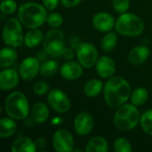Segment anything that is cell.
<instances>
[{
    "instance_id": "obj_8",
    "label": "cell",
    "mask_w": 152,
    "mask_h": 152,
    "mask_svg": "<svg viewBox=\"0 0 152 152\" xmlns=\"http://www.w3.org/2000/svg\"><path fill=\"white\" fill-rule=\"evenodd\" d=\"M79 63L86 69L92 68L98 61V52L95 46L90 43H80L76 48Z\"/></svg>"
},
{
    "instance_id": "obj_27",
    "label": "cell",
    "mask_w": 152,
    "mask_h": 152,
    "mask_svg": "<svg viewBox=\"0 0 152 152\" xmlns=\"http://www.w3.org/2000/svg\"><path fill=\"white\" fill-rule=\"evenodd\" d=\"M118 43V36L115 32H109L107 33L102 40L101 46L103 51L110 52L112 51Z\"/></svg>"
},
{
    "instance_id": "obj_3",
    "label": "cell",
    "mask_w": 152,
    "mask_h": 152,
    "mask_svg": "<svg viewBox=\"0 0 152 152\" xmlns=\"http://www.w3.org/2000/svg\"><path fill=\"white\" fill-rule=\"evenodd\" d=\"M141 121V116L134 104H123L118 107L114 115V124L118 130L129 131Z\"/></svg>"
},
{
    "instance_id": "obj_2",
    "label": "cell",
    "mask_w": 152,
    "mask_h": 152,
    "mask_svg": "<svg viewBox=\"0 0 152 152\" xmlns=\"http://www.w3.org/2000/svg\"><path fill=\"white\" fill-rule=\"evenodd\" d=\"M46 8L40 4L28 2L19 7V20L26 28H37L42 26L47 20Z\"/></svg>"
},
{
    "instance_id": "obj_35",
    "label": "cell",
    "mask_w": 152,
    "mask_h": 152,
    "mask_svg": "<svg viewBox=\"0 0 152 152\" xmlns=\"http://www.w3.org/2000/svg\"><path fill=\"white\" fill-rule=\"evenodd\" d=\"M61 57L66 59V60H71L74 57V52L72 49L69 48V47H65L62 51L61 53Z\"/></svg>"
},
{
    "instance_id": "obj_4",
    "label": "cell",
    "mask_w": 152,
    "mask_h": 152,
    "mask_svg": "<svg viewBox=\"0 0 152 152\" xmlns=\"http://www.w3.org/2000/svg\"><path fill=\"white\" fill-rule=\"evenodd\" d=\"M6 114L16 120H21L28 117V102L24 94L13 92L7 96L4 102Z\"/></svg>"
},
{
    "instance_id": "obj_18",
    "label": "cell",
    "mask_w": 152,
    "mask_h": 152,
    "mask_svg": "<svg viewBox=\"0 0 152 152\" xmlns=\"http://www.w3.org/2000/svg\"><path fill=\"white\" fill-rule=\"evenodd\" d=\"M36 142L28 137H20L12 142L11 151L12 152H34L37 151Z\"/></svg>"
},
{
    "instance_id": "obj_30",
    "label": "cell",
    "mask_w": 152,
    "mask_h": 152,
    "mask_svg": "<svg viewBox=\"0 0 152 152\" xmlns=\"http://www.w3.org/2000/svg\"><path fill=\"white\" fill-rule=\"evenodd\" d=\"M17 9L16 2L13 0H3L1 3V12L4 14H12Z\"/></svg>"
},
{
    "instance_id": "obj_36",
    "label": "cell",
    "mask_w": 152,
    "mask_h": 152,
    "mask_svg": "<svg viewBox=\"0 0 152 152\" xmlns=\"http://www.w3.org/2000/svg\"><path fill=\"white\" fill-rule=\"evenodd\" d=\"M82 0H61L62 5H64L65 7H74L76 5H77Z\"/></svg>"
},
{
    "instance_id": "obj_19",
    "label": "cell",
    "mask_w": 152,
    "mask_h": 152,
    "mask_svg": "<svg viewBox=\"0 0 152 152\" xmlns=\"http://www.w3.org/2000/svg\"><path fill=\"white\" fill-rule=\"evenodd\" d=\"M31 117L33 120L38 124L45 123L49 118V110L43 102H37L31 110Z\"/></svg>"
},
{
    "instance_id": "obj_29",
    "label": "cell",
    "mask_w": 152,
    "mask_h": 152,
    "mask_svg": "<svg viewBox=\"0 0 152 152\" xmlns=\"http://www.w3.org/2000/svg\"><path fill=\"white\" fill-rule=\"evenodd\" d=\"M114 151L116 152H131L133 151L130 142L125 138H118L114 142Z\"/></svg>"
},
{
    "instance_id": "obj_9",
    "label": "cell",
    "mask_w": 152,
    "mask_h": 152,
    "mask_svg": "<svg viewBox=\"0 0 152 152\" xmlns=\"http://www.w3.org/2000/svg\"><path fill=\"white\" fill-rule=\"evenodd\" d=\"M50 107L59 113H65L70 109V102L64 92L60 89H52L47 96Z\"/></svg>"
},
{
    "instance_id": "obj_11",
    "label": "cell",
    "mask_w": 152,
    "mask_h": 152,
    "mask_svg": "<svg viewBox=\"0 0 152 152\" xmlns=\"http://www.w3.org/2000/svg\"><path fill=\"white\" fill-rule=\"evenodd\" d=\"M40 70L39 61L34 57L25 58L20 65L19 74L24 80H31L36 77Z\"/></svg>"
},
{
    "instance_id": "obj_24",
    "label": "cell",
    "mask_w": 152,
    "mask_h": 152,
    "mask_svg": "<svg viewBox=\"0 0 152 152\" xmlns=\"http://www.w3.org/2000/svg\"><path fill=\"white\" fill-rule=\"evenodd\" d=\"M7 118H4L0 121V136L1 138H6L10 137L12 134H14L16 131V124L15 122Z\"/></svg>"
},
{
    "instance_id": "obj_23",
    "label": "cell",
    "mask_w": 152,
    "mask_h": 152,
    "mask_svg": "<svg viewBox=\"0 0 152 152\" xmlns=\"http://www.w3.org/2000/svg\"><path fill=\"white\" fill-rule=\"evenodd\" d=\"M103 88L102 82L98 79H91L86 82L84 86V92L88 97H96L100 94Z\"/></svg>"
},
{
    "instance_id": "obj_32",
    "label": "cell",
    "mask_w": 152,
    "mask_h": 152,
    "mask_svg": "<svg viewBox=\"0 0 152 152\" xmlns=\"http://www.w3.org/2000/svg\"><path fill=\"white\" fill-rule=\"evenodd\" d=\"M113 7L119 13L126 12L129 8V0H112Z\"/></svg>"
},
{
    "instance_id": "obj_5",
    "label": "cell",
    "mask_w": 152,
    "mask_h": 152,
    "mask_svg": "<svg viewBox=\"0 0 152 152\" xmlns=\"http://www.w3.org/2000/svg\"><path fill=\"white\" fill-rule=\"evenodd\" d=\"M115 28L117 32L123 36L136 37L143 32L144 23L137 15L124 12L116 20Z\"/></svg>"
},
{
    "instance_id": "obj_7",
    "label": "cell",
    "mask_w": 152,
    "mask_h": 152,
    "mask_svg": "<svg viewBox=\"0 0 152 152\" xmlns=\"http://www.w3.org/2000/svg\"><path fill=\"white\" fill-rule=\"evenodd\" d=\"M20 21L16 18L9 19L3 28V39L4 43L12 47H18L24 41Z\"/></svg>"
},
{
    "instance_id": "obj_1",
    "label": "cell",
    "mask_w": 152,
    "mask_h": 152,
    "mask_svg": "<svg viewBox=\"0 0 152 152\" xmlns=\"http://www.w3.org/2000/svg\"><path fill=\"white\" fill-rule=\"evenodd\" d=\"M104 99L110 108L123 105L131 94V87L128 82L121 77L110 78L104 86Z\"/></svg>"
},
{
    "instance_id": "obj_15",
    "label": "cell",
    "mask_w": 152,
    "mask_h": 152,
    "mask_svg": "<svg viewBox=\"0 0 152 152\" xmlns=\"http://www.w3.org/2000/svg\"><path fill=\"white\" fill-rule=\"evenodd\" d=\"M96 71L102 78H110L116 71V64L110 57L102 56L96 62Z\"/></svg>"
},
{
    "instance_id": "obj_17",
    "label": "cell",
    "mask_w": 152,
    "mask_h": 152,
    "mask_svg": "<svg viewBox=\"0 0 152 152\" xmlns=\"http://www.w3.org/2000/svg\"><path fill=\"white\" fill-rule=\"evenodd\" d=\"M151 53L150 49L145 45H138L133 48L128 55V61L133 65H141L147 61Z\"/></svg>"
},
{
    "instance_id": "obj_12",
    "label": "cell",
    "mask_w": 152,
    "mask_h": 152,
    "mask_svg": "<svg viewBox=\"0 0 152 152\" xmlns=\"http://www.w3.org/2000/svg\"><path fill=\"white\" fill-rule=\"evenodd\" d=\"M74 128L77 134L85 136L89 134L94 128V118L88 112L78 113L74 120Z\"/></svg>"
},
{
    "instance_id": "obj_21",
    "label": "cell",
    "mask_w": 152,
    "mask_h": 152,
    "mask_svg": "<svg viewBox=\"0 0 152 152\" xmlns=\"http://www.w3.org/2000/svg\"><path fill=\"white\" fill-rule=\"evenodd\" d=\"M108 150V142L102 136L90 139L86 146V151L87 152H107Z\"/></svg>"
},
{
    "instance_id": "obj_38",
    "label": "cell",
    "mask_w": 152,
    "mask_h": 152,
    "mask_svg": "<svg viewBox=\"0 0 152 152\" xmlns=\"http://www.w3.org/2000/svg\"><path fill=\"white\" fill-rule=\"evenodd\" d=\"M36 146L37 148H39V149L44 148L45 146V140L44 138H38L36 141Z\"/></svg>"
},
{
    "instance_id": "obj_39",
    "label": "cell",
    "mask_w": 152,
    "mask_h": 152,
    "mask_svg": "<svg viewBox=\"0 0 152 152\" xmlns=\"http://www.w3.org/2000/svg\"><path fill=\"white\" fill-rule=\"evenodd\" d=\"M70 45H72V47L73 48H77V46H78V45L80 44L79 43V41H78V39L77 38V37H73V38H70Z\"/></svg>"
},
{
    "instance_id": "obj_13",
    "label": "cell",
    "mask_w": 152,
    "mask_h": 152,
    "mask_svg": "<svg viewBox=\"0 0 152 152\" xmlns=\"http://www.w3.org/2000/svg\"><path fill=\"white\" fill-rule=\"evenodd\" d=\"M115 20L111 14L102 12L96 13L93 18L94 27L101 32H109L115 26Z\"/></svg>"
},
{
    "instance_id": "obj_25",
    "label": "cell",
    "mask_w": 152,
    "mask_h": 152,
    "mask_svg": "<svg viewBox=\"0 0 152 152\" xmlns=\"http://www.w3.org/2000/svg\"><path fill=\"white\" fill-rule=\"evenodd\" d=\"M149 97V92L144 87H138L135 89L131 95L132 103L135 106H141L146 102Z\"/></svg>"
},
{
    "instance_id": "obj_20",
    "label": "cell",
    "mask_w": 152,
    "mask_h": 152,
    "mask_svg": "<svg viewBox=\"0 0 152 152\" xmlns=\"http://www.w3.org/2000/svg\"><path fill=\"white\" fill-rule=\"evenodd\" d=\"M17 58V52L14 49L9 47L3 48L0 53V67L6 69L12 66L15 63Z\"/></svg>"
},
{
    "instance_id": "obj_22",
    "label": "cell",
    "mask_w": 152,
    "mask_h": 152,
    "mask_svg": "<svg viewBox=\"0 0 152 152\" xmlns=\"http://www.w3.org/2000/svg\"><path fill=\"white\" fill-rule=\"evenodd\" d=\"M42 41H43V33L41 30L37 28H31L29 31L27 32L24 37V43L29 48L36 47Z\"/></svg>"
},
{
    "instance_id": "obj_33",
    "label": "cell",
    "mask_w": 152,
    "mask_h": 152,
    "mask_svg": "<svg viewBox=\"0 0 152 152\" xmlns=\"http://www.w3.org/2000/svg\"><path fill=\"white\" fill-rule=\"evenodd\" d=\"M49 90V86L47 83L44 81H37L33 86V92L37 95L45 94Z\"/></svg>"
},
{
    "instance_id": "obj_10",
    "label": "cell",
    "mask_w": 152,
    "mask_h": 152,
    "mask_svg": "<svg viewBox=\"0 0 152 152\" xmlns=\"http://www.w3.org/2000/svg\"><path fill=\"white\" fill-rule=\"evenodd\" d=\"M53 149L58 152H68L73 151L74 140L72 134L65 129L57 131L53 137Z\"/></svg>"
},
{
    "instance_id": "obj_37",
    "label": "cell",
    "mask_w": 152,
    "mask_h": 152,
    "mask_svg": "<svg viewBox=\"0 0 152 152\" xmlns=\"http://www.w3.org/2000/svg\"><path fill=\"white\" fill-rule=\"evenodd\" d=\"M49 54L46 53V51L44 49V50H42V51H40V52H38V53H37V59L39 61V62H44V61H46V59H47V56H48Z\"/></svg>"
},
{
    "instance_id": "obj_26",
    "label": "cell",
    "mask_w": 152,
    "mask_h": 152,
    "mask_svg": "<svg viewBox=\"0 0 152 152\" xmlns=\"http://www.w3.org/2000/svg\"><path fill=\"white\" fill-rule=\"evenodd\" d=\"M59 69V64L53 60H49L42 62L40 65V74L44 77H52L53 76Z\"/></svg>"
},
{
    "instance_id": "obj_31",
    "label": "cell",
    "mask_w": 152,
    "mask_h": 152,
    "mask_svg": "<svg viewBox=\"0 0 152 152\" xmlns=\"http://www.w3.org/2000/svg\"><path fill=\"white\" fill-rule=\"evenodd\" d=\"M46 22L48 23L49 26H51L53 28H58V27H60L62 24L63 18H62V16L60 13L53 12V13H50L47 16Z\"/></svg>"
},
{
    "instance_id": "obj_14",
    "label": "cell",
    "mask_w": 152,
    "mask_h": 152,
    "mask_svg": "<svg viewBox=\"0 0 152 152\" xmlns=\"http://www.w3.org/2000/svg\"><path fill=\"white\" fill-rule=\"evenodd\" d=\"M19 83V75L13 69H5L0 73V88L9 91L16 87Z\"/></svg>"
},
{
    "instance_id": "obj_6",
    "label": "cell",
    "mask_w": 152,
    "mask_h": 152,
    "mask_svg": "<svg viewBox=\"0 0 152 152\" xmlns=\"http://www.w3.org/2000/svg\"><path fill=\"white\" fill-rule=\"evenodd\" d=\"M64 44V34L61 30L57 28L48 31L43 42L44 49L53 58H58L61 56L62 51L65 48Z\"/></svg>"
},
{
    "instance_id": "obj_34",
    "label": "cell",
    "mask_w": 152,
    "mask_h": 152,
    "mask_svg": "<svg viewBox=\"0 0 152 152\" xmlns=\"http://www.w3.org/2000/svg\"><path fill=\"white\" fill-rule=\"evenodd\" d=\"M44 6L47 10H54L59 4V0H43Z\"/></svg>"
},
{
    "instance_id": "obj_28",
    "label": "cell",
    "mask_w": 152,
    "mask_h": 152,
    "mask_svg": "<svg viewBox=\"0 0 152 152\" xmlns=\"http://www.w3.org/2000/svg\"><path fill=\"white\" fill-rule=\"evenodd\" d=\"M140 123L142 130L147 134L152 136V110H149L142 114Z\"/></svg>"
},
{
    "instance_id": "obj_16",
    "label": "cell",
    "mask_w": 152,
    "mask_h": 152,
    "mask_svg": "<svg viewBox=\"0 0 152 152\" xmlns=\"http://www.w3.org/2000/svg\"><path fill=\"white\" fill-rule=\"evenodd\" d=\"M82 67L83 66L80 63L69 61L61 67V76L67 80H76L79 78L83 74Z\"/></svg>"
}]
</instances>
